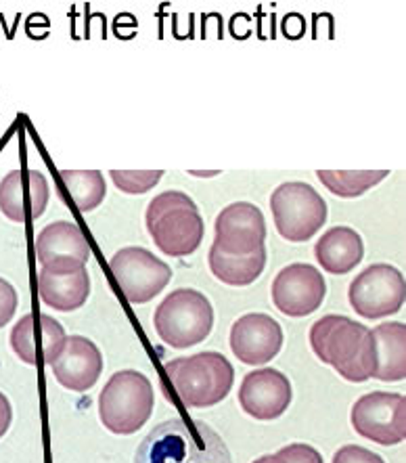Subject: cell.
<instances>
[{
    "label": "cell",
    "mask_w": 406,
    "mask_h": 463,
    "mask_svg": "<svg viewBox=\"0 0 406 463\" xmlns=\"http://www.w3.org/2000/svg\"><path fill=\"white\" fill-rule=\"evenodd\" d=\"M135 463H232L229 447L199 420H168L145 436Z\"/></svg>",
    "instance_id": "6da1fadb"
},
{
    "label": "cell",
    "mask_w": 406,
    "mask_h": 463,
    "mask_svg": "<svg viewBox=\"0 0 406 463\" xmlns=\"http://www.w3.org/2000/svg\"><path fill=\"white\" fill-rule=\"evenodd\" d=\"M310 346L344 380L361 383L375 373L373 337L363 323L344 315H327L310 327Z\"/></svg>",
    "instance_id": "7a4b0ae2"
},
{
    "label": "cell",
    "mask_w": 406,
    "mask_h": 463,
    "mask_svg": "<svg viewBox=\"0 0 406 463\" xmlns=\"http://www.w3.org/2000/svg\"><path fill=\"white\" fill-rule=\"evenodd\" d=\"M145 224L153 243L168 256H189L202 246L203 218L197 203L183 191H164L153 197Z\"/></svg>",
    "instance_id": "3957f363"
},
{
    "label": "cell",
    "mask_w": 406,
    "mask_h": 463,
    "mask_svg": "<svg viewBox=\"0 0 406 463\" xmlns=\"http://www.w3.org/2000/svg\"><path fill=\"white\" fill-rule=\"evenodd\" d=\"M164 369L184 407H214L229 396L235 382V369L221 353L175 359Z\"/></svg>",
    "instance_id": "277c9868"
},
{
    "label": "cell",
    "mask_w": 406,
    "mask_h": 463,
    "mask_svg": "<svg viewBox=\"0 0 406 463\" xmlns=\"http://www.w3.org/2000/svg\"><path fill=\"white\" fill-rule=\"evenodd\" d=\"M151 382L141 372L124 369L111 375L99 396V418L111 434L128 436L141 430L153 413Z\"/></svg>",
    "instance_id": "5b68a950"
},
{
    "label": "cell",
    "mask_w": 406,
    "mask_h": 463,
    "mask_svg": "<svg viewBox=\"0 0 406 463\" xmlns=\"http://www.w3.org/2000/svg\"><path fill=\"white\" fill-rule=\"evenodd\" d=\"M153 326L172 348H191L203 342L214 327V308L208 298L191 288L176 289L156 308Z\"/></svg>",
    "instance_id": "8992f818"
},
{
    "label": "cell",
    "mask_w": 406,
    "mask_h": 463,
    "mask_svg": "<svg viewBox=\"0 0 406 463\" xmlns=\"http://www.w3.org/2000/svg\"><path fill=\"white\" fill-rule=\"evenodd\" d=\"M270 212L283 240H312L327 221V203L308 183H283L272 191Z\"/></svg>",
    "instance_id": "52a82bcc"
},
{
    "label": "cell",
    "mask_w": 406,
    "mask_h": 463,
    "mask_svg": "<svg viewBox=\"0 0 406 463\" xmlns=\"http://www.w3.org/2000/svg\"><path fill=\"white\" fill-rule=\"evenodd\" d=\"M348 300L364 319L396 315L406 300L404 275L392 264H371L350 283Z\"/></svg>",
    "instance_id": "ba28073f"
},
{
    "label": "cell",
    "mask_w": 406,
    "mask_h": 463,
    "mask_svg": "<svg viewBox=\"0 0 406 463\" xmlns=\"http://www.w3.org/2000/svg\"><path fill=\"white\" fill-rule=\"evenodd\" d=\"M352 428L363 439L394 447L406 439V399L396 392H371L354 402Z\"/></svg>",
    "instance_id": "9c48e42d"
},
{
    "label": "cell",
    "mask_w": 406,
    "mask_h": 463,
    "mask_svg": "<svg viewBox=\"0 0 406 463\" xmlns=\"http://www.w3.org/2000/svg\"><path fill=\"white\" fill-rule=\"evenodd\" d=\"M109 269L132 304H145L164 292L172 281V269L145 248H124L111 258Z\"/></svg>",
    "instance_id": "30bf717a"
},
{
    "label": "cell",
    "mask_w": 406,
    "mask_h": 463,
    "mask_svg": "<svg viewBox=\"0 0 406 463\" xmlns=\"http://www.w3.org/2000/svg\"><path fill=\"white\" fill-rule=\"evenodd\" d=\"M325 296H327V283L312 264H289L272 281V302L288 317H308L316 313Z\"/></svg>",
    "instance_id": "8fae6325"
},
{
    "label": "cell",
    "mask_w": 406,
    "mask_h": 463,
    "mask_svg": "<svg viewBox=\"0 0 406 463\" xmlns=\"http://www.w3.org/2000/svg\"><path fill=\"white\" fill-rule=\"evenodd\" d=\"M92 250L76 222L57 221L46 224L36 237V256L49 273H76L86 269Z\"/></svg>",
    "instance_id": "7c38bea8"
},
{
    "label": "cell",
    "mask_w": 406,
    "mask_h": 463,
    "mask_svg": "<svg viewBox=\"0 0 406 463\" xmlns=\"http://www.w3.org/2000/svg\"><path fill=\"white\" fill-rule=\"evenodd\" d=\"M266 241V221L262 210L250 202H235L216 218L214 243L224 254L243 256L262 248Z\"/></svg>",
    "instance_id": "4fadbf2b"
},
{
    "label": "cell",
    "mask_w": 406,
    "mask_h": 463,
    "mask_svg": "<svg viewBox=\"0 0 406 463\" xmlns=\"http://www.w3.org/2000/svg\"><path fill=\"white\" fill-rule=\"evenodd\" d=\"M65 329L51 315H25L11 332V348L25 365H52L65 344Z\"/></svg>",
    "instance_id": "5bb4252c"
},
{
    "label": "cell",
    "mask_w": 406,
    "mask_h": 463,
    "mask_svg": "<svg viewBox=\"0 0 406 463\" xmlns=\"http://www.w3.org/2000/svg\"><path fill=\"white\" fill-rule=\"evenodd\" d=\"M231 350L245 365L270 363L283 348V329L272 317L250 313L231 327Z\"/></svg>",
    "instance_id": "9a60e30c"
},
{
    "label": "cell",
    "mask_w": 406,
    "mask_h": 463,
    "mask_svg": "<svg viewBox=\"0 0 406 463\" xmlns=\"http://www.w3.org/2000/svg\"><path fill=\"white\" fill-rule=\"evenodd\" d=\"M49 197V181L38 170H11L0 181V212L13 222L38 221Z\"/></svg>",
    "instance_id": "2e32d148"
},
{
    "label": "cell",
    "mask_w": 406,
    "mask_h": 463,
    "mask_svg": "<svg viewBox=\"0 0 406 463\" xmlns=\"http://www.w3.org/2000/svg\"><path fill=\"white\" fill-rule=\"evenodd\" d=\"M291 402V383L277 369H258L243 378L239 388V405L260 421L281 418Z\"/></svg>",
    "instance_id": "e0dca14e"
},
{
    "label": "cell",
    "mask_w": 406,
    "mask_h": 463,
    "mask_svg": "<svg viewBox=\"0 0 406 463\" xmlns=\"http://www.w3.org/2000/svg\"><path fill=\"white\" fill-rule=\"evenodd\" d=\"M55 380L74 392H86L103 373V354L89 337L68 335L61 353L52 363Z\"/></svg>",
    "instance_id": "ac0fdd59"
},
{
    "label": "cell",
    "mask_w": 406,
    "mask_h": 463,
    "mask_svg": "<svg viewBox=\"0 0 406 463\" xmlns=\"http://www.w3.org/2000/svg\"><path fill=\"white\" fill-rule=\"evenodd\" d=\"M38 294L46 307L59 313H74L82 308L90 294L89 270H76V273H38Z\"/></svg>",
    "instance_id": "d6986e66"
},
{
    "label": "cell",
    "mask_w": 406,
    "mask_h": 463,
    "mask_svg": "<svg viewBox=\"0 0 406 463\" xmlns=\"http://www.w3.org/2000/svg\"><path fill=\"white\" fill-rule=\"evenodd\" d=\"M373 353H375V373L382 382H401L406 378V326L404 323H383L371 329Z\"/></svg>",
    "instance_id": "ffe728a7"
},
{
    "label": "cell",
    "mask_w": 406,
    "mask_h": 463,
    "mask_svg": "<svg viewBox=\"0 0 406 463\" xmlns=\"http://www.w3.org/2000/svg\"><path fill=\"white\" fill-rule=\"evenodd\" d=\"M315 256L327 273L345 275L363 260V237L350 227H333L316 241Z\"/></svg>",
    "instance_id": "44dd1931"
},
{
    "label": "cell",
    "mask_w": 406,
    "mask_h": 463,
    "mask_svg": "<svg viewBox=\"0 0 406 463\" xmlns=\"http://www.w3.org/2000/svg\"><path fill=\"white\" fill-rule=\"evenodd\" d=\"M210 270L218 281L226 283V286H251L266 267V246L254 250V252L243 256L224 254L221 250L212 246L210 248Z\"/></svg>",
    "instance_id": "7402d4cb"
},
{
    "label": "cell",
    "mask_w": 406,
    "mask_h": 463,
    "mask_svg": "<svg viewBox=\"0 0 406 463\" xmlns=\"http://www.w3.org/2000/svg\"><path fill=\"white\" fill-rule=\"evenodd\" d=\"M59 176L80 212L99 208L108 195V184L99 170H61Z\"/></svg>",
    "instance_id": "603a6c76"
},
{
    "label": "cell",
    "mask_w": 406,
    "mask_h": 463,
    "mask_svg": "<svg viewBox=\"0 0 406 463\" xmlns=\"http://www.w3.org/2000/svg\"><path fill=\"white\" fill-rule=\"evenodd\" d=\"M388 170H318L316 176L333 195L361 197L388 176Z\"/></svg>",
    "instance_id": "cb8c5ba5"
},
{
    "label": "cell",
    "mask_w": 406,
    "mask_h": 463,
    "mask_svg": "<svg viewBox=\"0 0 406 463\" xmlns=\"http://www.w3.org/2000/svg\"><path fill=\"white\" fill-rule=\"evenodd\" d=\"M109 176L119 191L128 195H141L162 181L164 170H111Z\"/></svg>",
    "instance_id": "d4e9b609"
},
{
    "label": "cell",
    "mask_w": 406,
    "mask_h": 463,
    "mask_svg": "<svg viewBox=\"0 0 406 463\" xmlns=\"http://www.w3.org/2000/svg\"><path fill=\"white\" fill-rule=\"evenodd\" d=\"M333 463H385L377 453L358 445H345L333 455Z\"/></svg>",
    "instance_id": "484cf974"
},
{
    "label": "cell",
    "mask_w": 406,
    "mask_h": 463,
    "mask_svg": "<svg viewBox=\"0 0 406 463\" xmlns=\"http://www.w3.org/2000/svg\"><path fill=\"white\" fill-rule=\"evenodd\" d=\"M285 463H323L321 453L310 445H288L277 453Z\"/></svg>",
    "instance_id": "4316f807"
},
{
    "label": "cell",
    "mask_w": 406,
    "mask_h": 463,
    "mask_svg": "<svg viewBox=\"0 0 406 463\" xmlns=\"http://www.w3.org/2000/svg\"><path fill=\"white\" fill-rule=\"evenodd\" d=\"M17 304L19 298L15 288L6 279H0V327H5L13 319V315L17 313Z\"/></svg>",
    "instance_id": "83f0119b"
},
{
    "label": "cell",
    "mask_w": 406,
    "mask_h": 463,
    "mask_svg": "<svg viewBox=\"0 0 406 463\" xmlns=\"http://www.w3.org/2000/svg\"><path fill=\"white\" fill-rule=\"evenodd\" d=\"M283 34L288 38H294V41H296V38L302 36L304 34V19L296 15V13H291V15L285 17Z\"/></svg>",
    "instance_id": "f1b7e54d"
},
{
    "label": "cell",
    "mask_w": 406,
    "mask_h": 463,
    "mask_svg": "<svg viewBox=\"0 0 406 463\" xmlns=\"http://www.w3.org/2000/svg\"><path fill=\"white\" fill-rule=\"evenodd\" d=\"M11 420H13L11 402L3 392H0V439H3V436L6 434V430H9Z\"/></svg>",
    "instance_id": "f546056e"
},
{
    "label": "cell",
    "mask_w": 406,
    "mask_h": 463,
    "mask_svg": "<svg viewBox=\"0 0 406 463\" xmlns=\"http://www.w3.org/2000/svg\"><path fill=\"white\" fill-rule=\"evenodd\" d=\"M254 463H285L281 458H279V455L275 453V455H264V458H260V459H256Z\"/></svg>",
    "instance_id": "4dcf8cb0"
}]
</instances>
